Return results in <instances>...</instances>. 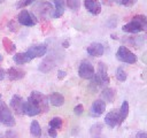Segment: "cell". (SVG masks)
Segmentation results:
<instances>
[{
    "label": "cell",
    "instance_id": "cell-14",
    "mask_svg": "<svg viewBox=\"0 0 147 138\" xmlns=\"http://www.w3.org/2000/svg\"><path fill=\"white\" fill-rule=\"evenodd\" d=\"M86 51H87V53H88L90 55L95 56V57H99V56H101V55L103 54L105 47H103V45L100 44V43H92V44H90V46L87 47Z\"/></svg>",
    "mask_w": 147,
    "mask_h": 138
},
{
    "label": "cell",
    "instance_id": "cell-28",
    "mask_svg": "<svg viewBox=\"0 0 147 138\" xmlns=\"http://www.w3.org/2000/svg\"><path fill=\"white\" fill-rule=\"evenodd\" d=\"M67 6L71 10H78L80 7V0H67Z\"/></svg>",
    "mask_w": 147,
    "mask_h": 138
},
{
    "label": "cell",
    "instance_id": "cell-4",
    "mask_svg": "<svg viewBox=\"0 0 147 138\" xmlns=\"http://www.w3.org/2000/svg\"><path fill=\"white\" fill-rule=\"evenodd\" d=\"M0 123L8 128H11L15 125V117L11 110L6 105V102L1 100H0Z\"/></svg>",
    "mask_w": 147,
    "mask_h": 138
},
{
    "label": "cell",
    "instance_id": "cell-35",
    "mask_svg": "<svg viewBox=\"0 0 147 138\" xmlns=\"http://www.w3.org/2000/svg\"><path fill=\"white\" fill-rule=\"evenodd\" d=\"M101 2L103 5H106V6H110V5L115 3V0H101Z\"/></svg>",
    "mask_w": 147,
    "mask_h": 138
},
{
    "label": "cell",
    "instance_id": "cell-32",
    "mask_svg": "<svg viewBox=\"0 0 147 138\" xmlns=\"http://www.w3.org/2000/svg\"><path fill=\"white\" fill-rule=\"evenodd\" d=\"M5 138H17V135L15 131L13 130H8L6 133H5Z\"/></svg>",
    "mask_w": 147,
    "mask_h": 138
},
{
    "label": "cell",
    "instance_id": "cell-12",
    "mask_svg": "<svg viewBox=\"0 0 147 138\" xmlns=\"http://www.w3.org/2000/svg\"><path fill=\"white\" fill-rule=\"evenodd\" d=\"M84 6L92 15H99L101 13V3L99 0H84Z\"/></svg>",
    "mask_w": 147,
    "mask_h": 138
},
{
    "label": "cell",
    "instance_id": "cell-42",
    "mask_svg": "<svg viewBox=\"0 0 147 138\" xmlns=\"http://www.w3.org/2000/svg\"><path fill=\"white\" fill-rule=\"evenodd\" d=\"M0 100H1V94H0Z\"/></svg>",
    "mask_w": 147,
    "mask_h": 138
},
{
    "label": "cell",
    "instance_id": "cell-17",
    "mask_svg": "<svg viewBox=\"0 0 147 138\" xmlns=\"http://www.w3.org/2000/svg\"><path fill=\"white\" fill-rule=\"evenodd\" d=\"M54 5H55V9H53L52 13V17L53 18H59L63 15L64 13V8H65V2L64 0H53Z\"/></svg>",
    "mask_w": 147,
    "mask_h": 138
},
{
    "label": "cell",
    "instance_id": "cell-36",
    "mask_svg": "<svg viewBox=\"0 0 147 138\" xmlns=\"http://www.w3.org/2000/svg\"><path fill=\"white\" fill-rule=\"evenodd\" d=\"M5 76H6V71L0 67V80H2L5 78Z\"/></svg>",
    "mask_w": 147,
    "mask_h": 138
},
{
    "label": "cell",
    "instance_id": "cell-20",
    "mask_svg": "<svg viewBox=\"0 0 147 138\" xmlns=\"http://www.w3.org/2000/svg\"><path fill=\"white\" fill-rule=\"evenodd\" d=\"M129 115V103L127 101H123L121 108L118 109V125L123 123V121Z\"/></svg>",
    "mask_w": 147,
    "mask_h": 138
},
{
    "label": "cell",
    "instance_id": "cell-9",
    "mask_svg": "<svg viewBox=\"0 0 147 138\" xmlns=\"http://www.w3.org/2000/svg\"><path fill=\"white\" fill-rule=\"evenodd\" d=\"M47 52V45L46 44H38V45H32L31 47L28 48L26 54L30 56V59H36L45 55Z\"/></svg>",
    "mask_w": 147,
    "mask_h": 138
},
{
    "label": "cell",
    "instance_id": "cell-40",
    "mask_svg": "<svg viewBox=\"0 0 147 138\" xmlns=\"http://www.w3.org/2000/svg\"><path fill=\"white\" fill-rule=\"evenodd\" d=\"M2 59H3V57H2V55H1V54H0V62H1V61H2Z\"/></svg>",
    "mask_w": 147,
    "mask_h": 138
},
{
    "label": "cell",
    "instance_id": "cell-21",
    "mask_svg": "<svg viewBox=\"0 0 147 138\" xmlns=\"http://www.w3.org/2000/svg\"><path fill=\"white\" fill-rule=\"evenodd\" d=\"M30 135L32 138H40L41 136V128H40V124L38 121L33 120L31 122V125H30Z\"/></svg>",
    "mask_w": 147,
    "mask_h": 138
},
{
    "label": "cell",
    "instance_id": "cell-2",
    "mask_svg": "<svg viewBox=\"0 0 147 138\" xmlns=\"http://www.w3.org/2000/svg\"><path fill=\"white\" fill-rule=\"evenodd\" d=\"M93 80V85L94 89H99L102 86H106L109 83V77H108V72H107V66L105 62H99L98 63V70L96 72H94V76L92 78Z\"/></svg>",
    "mask_w": 147,
    "mask_h": 138
},
{
    "label": "cell",
    "instance_id": "cell-16",
    "mask_svg": "<svg viewBox=\"0 0 147 138\" xmlns=\"http://www.w3.org/2000/svg\"><path fill=\"white\" fill-rule=\"evenodd\" d=\"M23 114L28 116H36L40 114V110L28 99L26 101H24V105H23Z\"/></svg>",
    "mask_w": 147,
    "mask_h": 138
},
{
    "label": "cell",
    "instance_id": "cell-37",
    "mask_svg": "<svg viewBox=\"0 0 147 138\" xmlns=\"http://www.w3.org/2000/svg\"><path fill=\"white\" fill-rule=\"evenodd\" d=\"M137 138H147V133H145V132H139V133L137 135Z\"/></svg>",
    "mask_w": 147,
    "mask_h": 138
},
{
    "label": "cell",
    "instance_id": "cell-41",
    "mask_svg": "<svg viewBox=\"0 0 147 138\" xmlns=\"http://www.w3.org/2000/svg\"><path fill=\"white\" fill-rule=\"evenodd\" d=\"M2 2H5V0H0V3H2Z\"/></svg>",
    "mask_w": 147,
    "mask_h": 138
},
{
    "label": "cell",
    "instance_id": "cell-39",
    "mask_svg": "<svg viewBox=\"0 0 147 138\" xmlns=\"http://www.w3.org/2000/svg\"><path fill=\"white\" fill-rule=\"evenodd\" d=\"M0 138H5V135H3V133H1V132H0Z\"/></svg>",
    "mask_w": 147,
    "mask_h": 138
},
{
    "label": "cell",
    "instance_id": "cell-5",
    "mask_svg": "<svg viewBox=\"0 0 147 138\" xmlns=\"http://www.w3.org/2000/svg\"><path fill=\"white\" fill-rule=\"evenodd\" d=\"M32 13L34 14V17H38V18H47L49 15L52 16L53 7H52V5L49 2L40 1V2H37V5L33 6Z\"/></svg>",
    "mask_w": 147,
    "mask_h": 138
},
{
    "label": "cell",
    "instance_id": "cell-23",
    "mask_svg": "<svg viewBox=\"0 0 147 138\" xmlns=\"http://www.w3.org/2000/svg\"><path fill=\"white\" fill-rule=\"evenodd\" d=\"M102 129H103V125L101 123L93 124L90 129V133L92 138H102Z\"/></svg>",
    "mask_w": 147,
    "mask_h": 138
},
{
    "label": "cell",
    "instance_id": "cell-34",
    "mask_svg": "<svg viewBox=\"0 0 147 138\" xmlns=\"http://www.w3.org/2000/svg\"><path fill=\"white\" fill-rule=\"evenodd\" d=\"M65 75H67L65 71H63V70H59V72H57V78H59V79H63V78L65 77Z\"/></svg>",
    "mask_w": 147,
    "mask_h": 138
},
{
    "label": "cell",
    "instance_id": "cell-6",
    "mask_svg": "<svg viewBox=\"0 0 147 138\" xmlns=\"http://www.w3.org/2000/svg\"><path fill=\"white\" fill-rule=\"evenodd\" d=\"M116 59L121 62H124V63H129V64H132V63H136L137 62V56L134 53H132L129 48H126L125 46H119L117 52H116Z\"/></svg>",
    "mask_w": 147,
    "mask_h": 138
},
{
    "label": "cell",
    "instance_id": "cell-8",
    "mask_svg": "<svg viewBox=\"0 0 147 138\" xmlns=\"http://www.w3.org/2000/svg\"><path fill=\"white\" fill-rule=\"evenodd\" d=\"M17 22L20 24L24 25V26H33V25H36L37 20L31 13H29L25 9H23L17 16Z\"/></svg>",
    "mask_w": 147,
    "mask_h": 138
},
{
    "label": "cell",
    "instance_id": "cell-26",
    "mask_svg": "<svg viewBox=\"0 0 147 138\" xmlns=\"http://www.w3.org/2000/svg\"><path fill=\"white\" fill-rule=\"evenodd\" d=\"M62 123H63L62 118H61V117H59V116H55V117H53V118L49 121V128L60 129V128L62 126Z\"/></svg>",
    "mask_w": 147,
    "mask_h": 138
},
{
    "label": "cell",
    "instance_id": "cell-30",
    "mask_svg": "<svg viewBox=\"0 0 147 138\" xmlns=\"http://www.w3.org/2000/svg\"><path fill=\"white\" fill-rule=\"evenodd\" d=\"M136 1L137 0H115V3H119V5H123V6L130 7V6L134 5Z\"/></svg>",
    "mask_w": 147,
    "mask_h": 138
},
{
    "label": "cell",
    "instance_id": "cell-29",
    "mask_svg": "<svg viewBox=\"0 0 147 138\" xmlns=\"http://www.w3.org/2000/svg\"><path fill=\"white\" fill-rule=\"evenodd\" d=\"M34 0H18V2L16 3V8H24L26 6H29L30 3H32Z\"/></svg>",
    "mask_w": 147,
    "mask_h": 138
},
{
    "label": "cell",
    "instance_id": "cell-22",
    "mask_svg": "<svg viewBox=\"0 0 147 138\" xmlns=\"http://www.w3.org/2000/svg\"><path fill=\"white\" fill-rule=\"evenodd\" d=\"M14 62L16 64H24V63H28L31 61L30 56L26 54V52H22V53H16L13 57Z\"/></svg>",
    "mask_w": 147,
    "mask_h": 138
},
{
    "label": "cell",
    "instance_id": "cell-1",
    "mask_svg": "<svg viewBox=\"0 0 147 138\" xmlns=\"http://www.w3.org/2000/svg\"><path fill=\"white\" fill-rule=\"evenodd\" d=\"M147 29V18L145 15H136L132 17V21L124 24L122 30L129 33H138Z\"/></svg>",
    "mask_w": 147,
    "mask_h": 138
},
{
    "label": "cell",
    "instance_id": "cell-24",
    "mask_svg": "<svg viewBox=\"0 0 147 138\" xmlns=\"http://www.w3.org/2000/svg\"><path fill=\"white\" fill-rule=\"evenodd\" d=\"M54 66H55L54 61H53L51 57H47V59H45V60L40 63V66H39V70L42 71V72H48L49 70L53 69Z\"/></svg>",
    "mask_w": 147,
    "mask_h": 138
},
{
    "label": "cell",
    "instance_id": "cell-15",
    "mask_svg": "<svg viewBox=\"0 0 147 138\" xmlns=\"http://www.w3.org/2000/svg\"><path fill=\"white\" fill-rule=\"evenodd\" d=\"M7 76H8L9 80H18V79H22L25 76V71L21 68L11 67L7 70Z\"/></svg>",
    "mask_w": 147,
    "mask_h": 138
},
{
    "label": "cell",
    "instance_id": "cell-19",
    "mask_svg": "<svg viewBox=\"0 0 147 138\" xmlns=\"http://www.w3.org/2000/svg\"><path fill=\"white\" fill-rule=\"evenodd\" d=\"M115 90L114 89H110V87H106L101 91V100H103L105 102L108 101V102H113L114 99H115Z\"/></svg>",
    "mask_w": 147,
    "mask_h": 138
},
{
    "label": "cell",
    "instance_id": "cell-3",
    "mask_svg": "<svg viewBox=\"0 0 147 138\" xmlns=\"http://www.w3.org/2000/svg\"><path fill=\"white\" fill-rule=\"evenodd\" d=\"M28 99L40 110V113H47L49 110L48 98L45 94H42L41 92H39V91H32Z\"/></svg>",
    "mask_w": 147,
    "mask_h": 138
},
{
    "label": "cell",
    "instance_id": "cell-13",
    "mask_svg": "<svg viewBox=\"0 0 147 138\" xmlns=\"http://www.w3.org/2000/svg\"><path fill=\"white\" fill-rule=\"evenodd\" d=\"M105 123L109 128H115L118 125V109H113L105 116Z\"/></svg>",
    "mask_w": 147,
    "mask_h": 138
},
{
    "label": "cell",
    "instance_id": "cell-7",
    "mask_svg": "<svg viewBox=\"0 0 147 138\" xmlns=\"http://www.w3.org/2000/svg\"><path fill=\"white\" fill-rule=\"evenodd\" d=\"M78 75L84 79H92L94 76V68L88 61H83L78 68Z\"/></svg>",
    "mask_w": 147,
    "mask_h": 138
},
{
    "label": "cell",
    "instance_id": "cell-18",
    "mask_svg": "<svg viewBox=\"0 0 147 138\" xmlns=\"http://www.w3.org/2000/svg\"><path fill=\"white\" fill-rule=\"evenodd\" d=\"M48 102L55 107H60L64 103V97L61 94V93H57V92H54L52 93L49 97H48Z\"/></svg>",
    "mask_w": 147,
    "mask_h": 138
},
{
    "label": "cell",
    "instance_id": "cell-11",
    "mask_svg": "<svg viewBox=\"0 0 147 138\" xmlns=\"http://www.w3.org/2000/svg\"><path fill=\"white\" fill-rule=\"evenodd\" d=\"M105 110H106V102L101 99H98L92 103L90 108V114L93 117H99L101 114L105 113Z\"/></svg>",
    "mask_w": 147,
    "mask_h": 138
},
{
    "label": "cell",
    "instance_id": "cell-38",
    "mask_svg": "<svg viewBox=\"0 0 147 138\" xmlns=\"http://www.w3.org/2000/svg\"><path fill=\"white\" fill-rule=\"evenodd\" d=\"M62 46L67 48V47H69V43H68V41H63V43H62Z\"/></svg>",
    "mask_w": 147,
    "mask_h": 138
},
{
    "label": "cell",
    "instance_id": "cell-25",
    "mask_svg": "<svg viewBox=\"0 0 147 138\" xmlns=\"http://www.w3.org/2000/svg\"><path fill=\"white\" fill-rule=\"evenodd\" d=\"M2 45H3L5 49H6V52L9 53V54H11V53H14V52L16 51L15 44H14L9 38H7V37H5V38L2 39Z\"/></svg>",
    "mask_w": 147,
    "mask_h": 138
},
{
    "label": "cell",
    "instance_id": "cell-31",
    "mask_svg": "<svg viewBox=\"0 0 147 138\" xmlns=\"http://www.w3.org/2000/svg\"><path fill=\"white\" fill-rule=\"evenodd\" d=\"M83 112H84V106H83V105H77V106H75L74 113H75L76 115H80V114H83Z\"/></svg>",
    "mask_w": 147,
    "mask_h": 138
},
{
    "label": "cell",
    "instance_id": "cell-33",
    "mask_svg": "<svg viewBox=\"0 0 147 138\" xmlns=\"http://www.w3.org/2000/svg\"><path fill=\"white\" fill-rule=\"evenodd\" d=\"M48 135H49L52 138H55V137L57 136V131H56V129H54V128H49V129H48Z\"/></svg>",
    "mask_w": 147,
    "mask_h": 138
},
{
    "label": "cell",
    "instance_id": "cell-10",
    "mask_svg": "<svg viewBox=\"0 0 147 138\" xmlns=\"http://www.w3.org/2000/svg\"><path fill=\"white\" fill-rule=\"evenodd\" d=\"M23 105H24V101H23V98L18 94H14L10 99V108L11 110H14L15 114L17 115H23Z\"/></svg>",
    "mask_w": 147,
    "mask_h": 138
},
{
    "label": "cell",
    "instance_id": "cell-27",
    "mask_svg": "<svg viewBox=\"0 0 147 138\" xmlns=\"http://www.w3.org/2000/svg\"><path fill=\"white\" fill-rule=\"evenodd\" d=\"M126 77H127V75H126L125 70H124L122 67H118V68L116 69V78H117L119 82H125V80H126Z\"/></svg>",
    "mask_w": 147,
    "mask_h": 138
}]
</instances>
